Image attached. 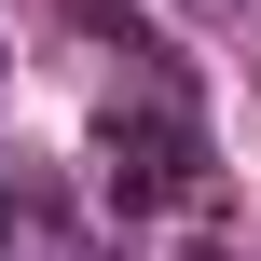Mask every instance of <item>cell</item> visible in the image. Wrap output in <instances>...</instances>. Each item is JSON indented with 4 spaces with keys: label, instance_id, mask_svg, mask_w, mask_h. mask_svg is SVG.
Returning a JSON list of instances; mask_svg holds the SVG:
<instances>
[{
    "label": "cell",
    "instance_id": "cell-1",
    "mask_svg": "<svg viewBox=\"0 0 261 261\" xmlns=\"http://www.w3.org/2000/svg\"><path fill=\"white\" fill-rule=\"evenodd\" d=\"M96 193H110L124 220L193 206V193H206V124H193V96H138V110H110V124H96Z\"/></svg>",
    "mask_w": 261,
    "mask_h": 261
},
{
    "label": "cell",
    "instance_id": "cell-2",
    "mask_svg": "<svg viewBox=\"0 0 261 261\" xmlns=\"http://www.w3.org/2000/svg\"><path fill=\"white\" fill-rule=\"evenodd\" d=\"M179 261H234V248H179Z\"/></svg>",
    "mask_w": 261,
    "mask_h": 261
}]
</instances>
